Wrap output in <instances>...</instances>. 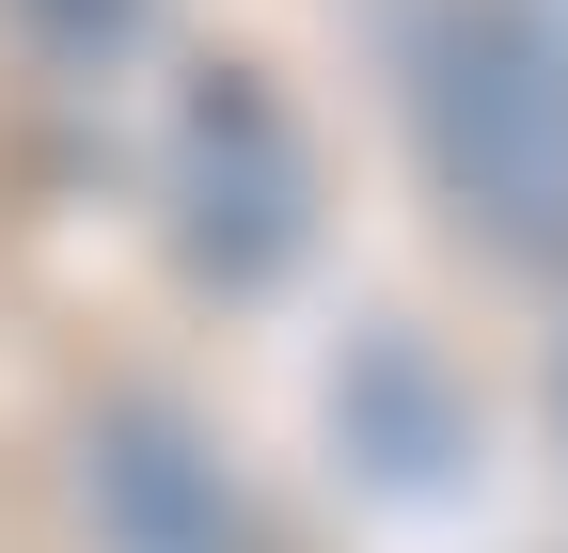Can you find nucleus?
<instances>
[{"label":"nucleus","instance_id":"1","mask_svg":"<svg viewBox=\"0 0 568 553\" xmlns=\"http://www.w3.org/2000/svg\"><path fill=\"white\" fill-rule=\"evenodd\" d=\"M379 80L426 205L521 285H568V17L552 0H379Z\"/></svg>","mask_w":568,"mask_h":553},{"label":"nucleus","instance_id":"2","mask_svg":"<svg viewBox=\"0 0 568 553\" xmlns=\"http://www.w3.org/2000/svg\"><path fill=\"white\" fill-rule=\"evenodd\" d=\"M316 222H332V190H316L301 95L222 48V63L174 95V127H159V238H174V269L222 285V301H268L284 269L316 253Z\"/></svg>","mask_w":568,"mask_h":553},{"label":"nucleus","instance_id":"3","mask_svg":"<svg viewBox=\"0 0 568 553\" xmlns=\"http://www.w3.org/2000/svg\"><path fill=\"white\" fill-rule=\"evenodd\" d=\"M80 522L111 553H301V522L253 491V459L159 380H111L80 411Z\"/></svg>","mask_w":568,"mask_h":553},{"label":"nucleus","instance_id":"4","mask_svg":"<svg viewBox=\"0 0 568 553\" xmlns=\"http://www.w3.org/2000/svg\"><path fill=\"white\" fill-rule=\"evenodd\" d=\"M316 443L364 474L379 506H443L474 474V395H458V364L426 349L410 316H347V349L316 364Z\"/></svg>","mask_w":568,"mask_h":553},{"label":"nucleus","instance_id":"5","mask_svg":"<svg viewBox=\"0 0 568 553\" xmlns=\"http://www.w3.org/2000/svg\"><path fill=\"white\" fill-rule=\"evenodd\" d=\"M0 17H17V32H32L48 63H126L159 0H0Z\"/></svg>","mask_w":568,"mask_h":553},{"label":"nucleus","instance_id":"6","mask_svg":"<svg viewBox=\"0 0 568 553\" xmlns=\"http://www.w3.org/2000/svg\"><path fill=\"white\" fill-rule=\"evenodd\" d=\"M552 443H568V332H552Z\"/></svg>","mask_w":568,"mask_h":553},{"label":"nucleus","instance_id":"7","mask_svg":"<svg viewBox=\"0 0 568 553\" xmlns=\"http://www.w3.org/2000/svg\"><path fill=\"white\" fill-rule=\"evenodd\" d=\"M552 17H568V0H552Z\"/></svg>","mask_w":568,"mask_h":553}]
</instances>
